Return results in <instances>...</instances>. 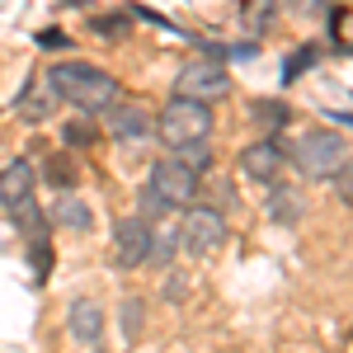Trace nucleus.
Returning <instances> with one entry per match:
<instances>
[{"label": "nucleus", "instance_id": "a878e982", "mask_svg": "<svg viewBox=\"0 0 353 353\" xmlns=\"http://www.w3.org/2000/svg\"><path fill=\"white\" fill-rule=\"evenodd\" d=\"M165 292H170V301H179V297H184V278H179V273H170V288H165Z\"/></svg>", "mask_w": 353, "mask_h": 353}, {"label": "nucleus", "instance_id": "9d476101", "mask_svg": "<svg viewBox=\"0 0 353 353\" xmlns=\"http://www.w3.org/2000/svg\"><path fill=\"white\" fill-rule=\"evenodd\" d=\"M66 325H71V339L76 344H90V349L104 344V311H99V301H71Z\"/></svg>", "mask_w": 353, "mask_h": 353}, {"label": "nucleus", "instance_id": "423d86ee", "mask_svg": "<svg viewBox=\"0 0 353 353\" xmlns=\"http://www.w3.org/2000/svg\"><path fill=\"white\" fill-rule=\"evenodd\" d=\"M146 189L156 193L165 208H189L193 193H198V174H193L179 156H165V161L151 165V184H146Z\"/></svg>", "mask_w": 353, "mask_h": 353}, {"label": "nucleus", "instance_id": "b1692460", "mask_svg": "<svg viewBox=\"0 0 353 353\" xmlns=\"http://www.w3.org/2000/svg\"><path fill=\"white\" fill-rule=\"evenodd\" d=\"M334 193H339V203L353 208V165H344V170L334 174Z\"/></svg>", "mask_w": 353, "mask_h": 353}, {"label": "nucleus", "instance_id": "6ab92c4d", "mask_svg": "<svg viewBox=\"0 0 353 353\" xmlns=\"http://www.w3.org/2000/svg\"><path fill=\"white\" fill-rule=\"evenodd\" d=\"M28 259H33V278L43 283V278L52 273V245H48V236H38V241H28Z\"/></svg>", "mask_w": 353, "mask_h": 353}, {"label": "nucleus", "instance_id": "f03ea898", "mask_svg": "<svg viewBox=\"0 0 353 353\" xmlns=\"http://www.w3.org/2000/svg\"><path fill=\"white\" fill-rule=\"evenodd\" d=\"M292 165H297L306 179H334V174L349 165V141H344L339 132L316 128V132L297 137V146H292Z\"/></svg>", "mask_w": 353, "mask_h": 353}, {"label": "nucleus", "instance_id": "4468645a", "mask_svg": "<svg viewBox=\"0 0 353 353\" xmlns=\"http://www.w3.org/2000/svg\"><path fill=\"white\" fill-rule=\"evenodd\" d=\"M52 221H57V226H66V231H90V226H94V212H90L85 198L66 193V198L52 208Z\"/></svg>", "mask_w": 353, "mask_h": 353}, {"label": "nucleus", "instance_id": "1a4fd4ad", "mask_svg": "<svg viewBox=\"0 0 353 353\" xmlns=\"http://www.w3.org/2000/svg\"><path fill=\"white\" fill-rule=\"evenodd\" d=\"M104 118H109V132L118 137V141H146V137L156 132V118L141 109V104H128V99L109 104Z\"/></svg>", "mask_w": 353, "mask_h": 353}, {"label": "nucleus", "instance_id": "2eb2a0df", "mask_svg": "<svg viewBox=\"0 0 353 353\" xmlns=\"http://www.w3.org/2000/svg\"><path fill=\"white\" fill-rule=\"evenodd\" d=\"M273 14H278V0H241V19H245V28H250L254 38L269 33Z\"/></svg>", "mask_w": 353, "mask_h": 353}, {"label": "nucleus", "instance_id": "393cba45", "mask_svg": "<svg viewBox=\"0 0 353 353\" xmlns=\"http://www.w3.org/2000/svg\"><path fill=\"white\" fill-rule=\"evenodd\" d=\"M141 208H146V217H161V212H165V203L151 189H141Z\"/></svg>", "mask_w": 353, "mask_h": 353}, {"label": "nucleus", "instance_id": "5701e85b", "mask_svg": "<svg viewBox=\"0 0 353 353\" xmlns=\"http://www.w3.org/2000/svg\"><path fill=\"white\" fill-rule=\"evenodd\" d=\"M94 33H104V38H123V33H128V14H104V19H94Z\"/></svg>", "mask_w": 353, "mask_h": 353}, {"label": "nucleus", "instance_id": "f8f14e48", "mask_svg": "<svg viewBox=\"0 0 353 353\" xmlns=\"http://www.w3.org/2000/svg\"><path fill=\"white\" fill-rule=\"evenodd\" d=\"M57 109V90L48 81H28L24 94H19V118H28V123H48Z\"/></svg>", "mask_w": 353, "mask_h": 353}, {"label": "nucleus", "instance_id": "a211bd4d", "mask_svg": "<svg viewBox=\"0 0 353 353\" xmlns=\"http://www.w3.org/2000/svg\"><path fill=\"white\" fill-rule=\"evenodd\" d=\"M61 137H66V146H71V151H81V146H94V141H99V128H94L90 118H76V123H66V128H61Z\"/></svg>", "mask_w": 353, "mask_h": 353}, {"label": "nucleus", "instance_id": "9b49d317", "mask_svg": "<svg viewBox=\"0 0 353 353\" xmlns=\"http://www.w3.org/2000/svg\"><path fill=\"white\" fill-rule=\"evenodd\" d=\"M33 184H38L33 165L28 161H10L5 170H0V208H14V203L33 198Z\"/></svg>", "mask_w": 353, "mask_h": 353}, {"label": "nucleus", "instance_id": "bb28decb", "mask_svg": "<svg viewBox=\"0 0 353 353\" xmlns=\"http://www.w3.org/2000/svg\"><path fill=\"white\" fill-rule=\"evenodd\" d=\"M292 10H301V14H311V10H325V0H288Z\"/></svg>", "mask_w": 353, "mask_h": 353}, {"label": "nucleus", "instance_id": "20e7f679", "mask_svg": "<svg viewBox=\"0 0 353 353\" xmlns=\"http://www.w3.org/2000/svg\"><path fill=\"white\" fill-rule=\"evenodd\" d=\"M174 94H184V99H203V104H212V99H226L231 94V71L221 66V61H189L179 76H174Z\"/></svg>", "mask_w": 353, "mask_h": 353}, {"label": "nucleus", "instance_id": "aec40b11", "mask_svg": "<svg viewBox=\"0 0 353 353\" xmlns=\"http://www.w3.org/2000/svg\"><path fill=\"white\" fill-rule=\"evenodd\" d=\"M254 118H259V123H273V128H283V123H288V118H292V109H288V104H278V99H259V104H254Z\"/></svg>", "mask_w": 353, "mask_h": 353}, {"label": "nucleus", "instance_id": "412c9836", "mask_svg": "<svg viewBox=\"0 0 353 353\" xmlns=\"http://www.w3.org/2000/svg\"><path fill=\"white\" fill-rule=\"evenodd\" d=\"M141 316H146V306H141L137 297L123 301V334H128V339H137V334H141Z\"/></svg>", "mask_w": 353, "mask_h": 353}, {"label": "nucleus", "instance_id": "6e6552de", "mask_svg": "<svg viewBox=\"0 0 353 353\" xmlns=\"http://www.w3.org/2000/svg\"><path fill=\"white\" fill-rule=\"evenodd\" d=\"M283 170H288V151L264 137V141H250L241 151V174L254 179V184H283Z\"/></svg>", "mask_w": 353, "mask_h": 353}, {"label": "nucleus", "instance_id": "0eeeda50", "mask_svg": "<svg viewBox=\"0 0 353 353\" xmlns=\"http://www.w3.org/2000/svg\"><path fill=\"white\" fill-rule=\"evenodd\" d=\"M151 221L146 217H123L113 226V259L123 264V269H141L146 259H151Z\"/></svg>", "mask_w": 353, "mask_h": 353}, {"label": "nucleus", "instance_id": "dca6fc26", "mask_svg": "<svg viewBox=\"0 0 353 353\" xmlns=\"http://www.w3.org/2000/svg\"><path fill=\"white\" fill-rule=\"evenodd\" d=\"M174 156L189 165L193 174H203V170L212 165V146H208V137H193V141H184V146H174Z\"/></svg>", "mask_w": 353, "mask_h": 353}, {"label": "nucleus", "instance_id": "39448f33", "mask_svg": "<svg viewBox=\"0 0 353 353\" xmlns=\"http://www.w3.org/2000/svg\"><path fill=\"white\" fill-rule=\"evenodd\" d=\"M221 241H226V217H221L217 208H193L184 212V221H179V250H189V254H212V250H221Z\"/></svg>", "mask_w": 353, "mask_h": 353}, {"label": "nucleus", "instance_id": "f3484780", "mask_svg": "<svg viewBox=\"0 0 353 353\" xmlns=\"http://www.w3.org/2000/svg\"><path fill=\"white\" fill-rule=\"evenodd\" d=\"M43 179L57 184V189H71V184H76V165H71V156H48V161H43Z\"/></svg>", "mask_w": 353, "mask_h": 353}, {"label": "nucleus", "instance_id": "7ed1b4c3", "mask_svg": "<svg viewBox=\"0 0 353 353\" xmlns=\"http://www.w3.org/2000/svg\"><path fill=\"white\" fill-rule=\"evenodd\" d=\"M193 137H212V109H208L203 99L174 94L161 109V141L165 146H184Z\"/></svg>", "mask_w": 353, "mask_h": 353}, {"label": "nucleus", "instance_id": "4be33fe9", "mask_svg": "<svg viewBox=\"0 0 353 353\" xmlns=\"http://www.w3.org/2000/svg\"><path fill=\"white\" fill-rule=\"evenodd\" d=\"M316 57H321V48H297L292 61H288V71H283V81H297L306 66H316Z\"/></svg>", "mask_w": 353, "mask_h": 353}, {"label": "nucleus", "instance_id": "ddd939ff", "mask_svg": "<svg viewBox=\"0 0 353 353\" xmlns=\"http://www.w3.org/2000/svg\"><path fill=\"white\" fill-rule=\"evenodd\" d=\"M264 212H269V221H278V226H297L301 212H306V203H301L297 189H288V184H273L269 203H264Z\"/></svg>", "mask_w": 353, "mask_h": 353}, {"label": "nucleus", "instance_id": "f257e3e1", "mask_svg": "<svg viewBox=\"0 0 353 353\" xmlns=\"http://www.w3.org/2000/svg\"><path fill=\"white\" fill-rule=\"evenodd\" d=\"M48 85L57 90V99H66L71 109H81V113H104L109 104L123 99V85L113 81L109 71H94L85 61H57L48 71Z\"/></svg>", "mask_w": 353, "mask_h": 353}]
</instances>
